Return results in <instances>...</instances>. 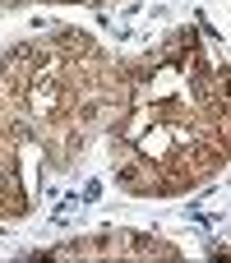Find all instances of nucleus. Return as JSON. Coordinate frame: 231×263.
<instances>
[{"mask_svg":"<svg viewBox=\"0 0 231 263\" xmlns=\"http://www.w3.org/2000/svg\"><path fill=\"white\" fill-rule=\"evenodd\" d=\"M56 102H60V97H56V79H37V83L28 88V106H32L37 116H46Z\"/></svg>","mask_w":231,"mask_h":263,"instance_id":"obj_2","label":"nucleus"},{"mask_svg":"<svg viewBox=\"0 0 231 263\" xmlns=\"http://www.w3.org/2000/svg\"><path fill=\"white\" fill-rule=\"evenodd\" d=\"M153 116H157L153 106H144V111H134V116H130V120L120 125V134H125V139H139V134H144L148 125H153Z\"/></svg>","mask_w":231,"mask_h":263,"instance_id":"obj_4","label":"nucleus"},{"mask_svg":"<svg viewBox=\"0 0 231 263\" xmlns=\"http://www.w3.org/2000/svg\"><path fill=\"white\" fill-rule=\"evenodd\" d=\"M171 92H181V74H176V65L157 69V74H153V83L144 88V97H171Z\"/></svg>","mask_w":231,"mask_h":263,"instance_id":"obj_3","label":"nucleus"},{"mask_svg":"<svg viewBox=\"0 0 231 263\" xmlns=\"http://www.w3.org/2000/svg\"><path fill=\"white\" fill-rule=\"evenodd\" d=\"M176 143V125H148L139 139H134V148H139V157H167V148Z\"/></svg>","mask_w":231,"mask_h":263,"instance_id":"obj_1","label":"nucleus"}]
</instances>
